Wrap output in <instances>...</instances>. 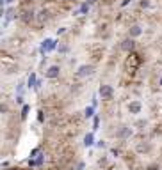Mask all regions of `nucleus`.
I'll use <instances>...</instances> for the list:
<instances>
[{
	"mask_svg": "<svg viewBox=\"0 0 162 170\" xmlns=\"http://www.w3.org/2000/svg\"><path fill=\"white\" fill-rule=\"evenodd\" d=\"M98 94L102 96V99H111L114 94V89H112V85H100Z\"/></svg>",
	"mask_w": 162,
	"mask_h": 170,
	"instance_id": "1",
	"label": "nucleus"
},
{
	"mask_svg": "<svg viewBox=\"0 0 162 170\" xmlns=\"http://www.w3.org/2000/svg\"><path fill=\"white\" fill-rule=\"evenodd\" d=\"M93 71H95V67L89 66V64H84V66H80L77 69V76L78 78H84V76H89V75H93Z\"/></svg>",
	"mask_w": 162,
	"mask_h": 170,
	"instance_id": "2",
	"label": "nucleus"
},
{
	"mask_svg": "<svg viewBox=\"0 0 162 170\" xmlns=\"http://www.w3.org/2000/svg\"><path fill=\"white\" fill-rule=\"evenodd\" d=\"M57 43L54 41V39H45L43 41V44H41V53L45 55L46 51H52V50H55Z\"/></svg>",
	"mask_w": 162,
	"mask_h": 170,
	"instance_id": "3",
	"label": "nucleus"
},
{
	"mask_svg": "<svg viewBox=\"0 0 162 170\" xmlns=\"http://www.w3.org/2000/svg\"><path fill=\"white\" fill-rule=\"evenodd\" d=\"M134 48H135V41H134L132 37L125 39L123 43H121V50H125V51H128V53H132V51H134Z\"/></svg>",
	"mask_w": 162,
	"mask_h": 170,
	"instance_id": "4",
	"label": "nucleus"
},
{
	"mask_svg": "<svg viewBox=\"0 0 162 170\" xmlns=\"http://www.w3.org/2000/svg\"><path fill=\"white\" fill-rule=\"evenodd\" d=\"M59 73H61V67H59V66H50L48 69H46L45 76H46V78H50V80H54V78L59 76Z\"/></svg>",
	"mask_w": 162,
	"mask_h": 170,
	"instance_id": "5",
	"label": "nucleus"
},
{
	"mask_svg": "<svg viewBox=\"0 0 162 170\" xmlns=\"http://www.w3.org/2000/svg\"><path fill=\"white\" fill-rule=\"evenodd\" d=\"M22 20H23L25 23L34 22V20H36V12H34L32 9H27V11H23V12H22Z\"/></svg>",
	"mask_w": 162,
	"mask_h": 170,
	"instance_id": "6",
	"label": "nucleus"
},
{
	"mask_svg": "<svg viewBox=\"0 0 162 170\" xmlns=\"http://www.w3.org/2000/svg\"><path fill=\"white\" fill-rule=\"evenodd\" d=\"M141 108H143V104L139 103V101H132V103L128 104V112L130 114H141Z\"/></svg>",
	"mask_w": 162,
	"mask_h": 170,
	"instance_id": "7",
	"label": "nucleus"
},
{
	"mask_svg": "<svg viewBox=\"0 0 162 170\" xmlns=\"http://www.w3.org/2000/svg\"><path fill=\"white\" fill-rule=\"evenodd\" d=\"M141 34H143V28H141L139 25H132V27H130V30H128V36L132 39H134V37H139Z\"/></svg>",
	"mask_w": 162,
	"mask_h": 170,
	"instance_id": "8",
	"label": "nucleus"
},
{
	"mask_svg": "<svg viewBox=\"0 0 162 170\" xmlns=\"http://www.w3.org/2000/svg\"><path fill=\"white\" fill-rule=\"evenodd\" d=\"M118 137L119 138H130L132 137V129H130V128H121V129L118 131Z\"/></svg>",
	"mask_w": 162,
	"mask_h": 170,
	"instance_id": "9",
	"label": "nucleus"
},
{
	"mask_svg": "<svg viewBox=\"0 0 162 170\" xmlns=\"http://www.w3.org/2000/svg\"><path fill=\"white\" fill-rule=\"evenodd\" d=\"M93 143H95V137H93V133H87L84 137V145L86 147H91Z\"/></svg>",
	"mask_w": 162,
	"mask_h": 170,
	"instance_id": "10",
	"label": "nucleus"
},
{
	"mask_svg": "<svg viewBox=\"0 0 162 170\" xmlns=\"http://www.w3.org/2000/svg\"><path fill=\"white\" fill-rule=\"evenodd\" d=\"M38 20H39V22H41V23H43V22H46V20H48V11H46V9H43V11L39 12Z\"/></svg>",
	"mask_w": 162,
	"mask_h": 170,
	"instance_id": "11",
	"label": "nucleus"
},
{
	"mask_svg": "<svg viewBox=\"0 0 162 170\" xmlns=\"http://www.w3.org/2000/svg\"><path fill=\"white\" fill-rule=\"evenodd\" d=\"M27 83H29V87H36V85H38V82H36V75H34V73L29 76Z\"/></svg>",
	"mask_w": 162,
	"mask_h": 170,
	"instance_id": "12",
	"label": "nucleus"
},
{
	"mask_svg": "<svg viewBox=\"0 0 162 170\" xmlns=\"http://www.w3.org/2000/svg\"><path fill=\"white\" fill-rule=\"evenodd\" d=\"M87 11H89V4H87V2H84V4H82V6H80V14H87Z\"/></svg>",
	"mask_w": 162,
	"mask_h": 170,
	"instance_id": "13",
	"label": "nucleus"
},
{
	"mask_svg": "<svg viewBox=\"0 0 162 170\" xmlns=\"http://www.w3.org/2000/svg\"><path fill=\"white\" fill-rule=\"evenodd\" d=\"M93 112H95V106H87V108L84 110V115L86 117H93V115H95Z\"/></svg>",
	"mask_w": 162,
	"mask_h": 170,
	"instance_id": "14",
	"label": "nucleus"
},
{
	"mask_svg": "<svg viewBox=\"0 0 162 170\" xmlns=\"http://www.w3.org/2000/svg\"><path fill=\"white\" fill-rule=\"evenodd\" d=\"M98 126H100V119L95 117V119H93V129H98Z\"/></svg>",
	"mask_w": 162,
	"mask_h": 170,
	"instance_id": "15",
	"label": "nucleus"
},
{
	"mask_svg": "<svg viewBox=\"0 0 162 170\" xmlns=\"http://www.w3.org/2000/svg\"><path fill=\"white\" fill-rule=\"evenodd\" d=\"M27 114H29V104H25V106L22 108V117H23V119L27 117Z\"/></svg>",
	"mask_w": 162,
	"mask_h": 170,
	"instance_id": "16",
	"label": "nucleus"
},
{
	"mask_svg": "<svg viewBox=\"0 0 162 170\" xmlns=\"http://www.w3.org/2000/svg\"><path fill=\"white\" fill-rule=\"evenodd\" d=\"M150 6V2L148 0H141V7H148Z\"/></svg>",
	"mask_w": 162,
	"mask_h": 170,
	"instance_id": "17",
	"label": "nucleus"
},
{
	"mask_svg": "<svg viewBox=\"0 0 162 170\" xmlns=\"http://www.w3.org/2000/svg\"><path fill=\"white\" fill-rule=\"evenodd\" d=\"M59 51H61V53H66V51H68V46H59Z\"/></svg>",
	"mask_w": 162,
	"mask_h": 170,
	"instance_id": "18",
	"label": "nucleus"
},
{
	"mask_svg": "<svg viewBox=\"0 0 162 170\" xmlns=\"http://www.w3.org/2000/svg\"><path fill=\"white\" fill-rule=\"evenodd\" d=\"M86 2H87L89 6H93V4H96V2H98V0H86Z\"/></svg>",
	"mask_w": 162,
	"mask_h": 170,
	"instance_id": "19",
	"label": "nucleus"
},
{
	"mask_svg": "<svg viewBox=\"0 0 162 170\" xmlns=\"http://www.w3.org/2000/svg\"><path fill=\"white\" fill-rule=\"evenodd\" d=\"M84 168V163H78V167H77V170H82Z\"/></svg>",
	"mask_w": 162,
	"mask_h": 170,
	"instance_id": "20",
	"label": "nucleus"
},
{
	"mask_svg": "<svg viewBox=\"0 0 162 170\" xmlns=\"http://www.w3.org/2000/svg\"><path fill=\"white\" fill-rule=\"evenodd\" d=\"M6 2H7V4H11V2H14V0H6Z\"/></svg>",
	"mask_w": 162,
	"mask_h": 170,
	"instance_id": "21",
	"label": "nucleus"
},
{
	"mask_svg": "<svg viewBox=\"0 0 162 170\" xmlns=\"http://www.w3.org/2000/svg\"><path fill=\"white\" fill-rule=\"evenodd\" d=\"M68 2H73V0H68Z\"/></svg>",
	"mask_w": 162,
	"mask_h": 170,
	"instance_id": "22",
	"label": "nucleus"
}]
</instances>
